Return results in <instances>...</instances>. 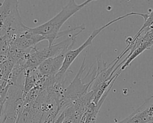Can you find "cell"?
<instances>
[{
    "label": "cell",
    "mask_w": 153,
    "mask_h": 123,
    "mask_svg": "<svg viewBox=\"0 0 153 123\" xmlns=\"http://www.w3.org/2000/svg\"><path fill=\"white\" fill-rule=\"evenodd\" d=\"M93 1L92 0H87L80 4H76L75 1L71 0L64 6L61 11L57 13L53 18L35 28H29L30 31L43 36L45 40L48 43V46H52L55 40L62 37L66 35H68L70 32L76 30H85V28L84 24L71 28L60 31L63 24L73 15L86 6L88 4Z\"/></svg>",
    "instance_id": "obj_1"
},
{
    "label": "cell",
    "mask_w": 153,
    "mask_h": 123,
    "mask_svg": "<svg viewBox=\"0 0 153 123\" xmlns=\"http://www.w3.org/2000/svg\"><path fill=\"white\" fill-rule=\"evenodd\" d=\"M133 15H136V16L137 15V16H141L143 18L144 20H145L148 17V13H137V12H130V13H127L123 16H120L114 20H111L109 22L107 23L106 24L101 26L100 28L94 29L92 32V33L90 35V36L87 38V39L81 46H79L78 47H77L75 49H74V50L71 49V50H69L65 55V59L63 62L62 67L59 70V72L55 76V77H54L55 83H58V84H62V85L63 84V81L65 78V74H66V72L68 71L69 68L71 67V65L73 63V62L75 60V59L78 57V56L84 50V49H85L88 46H90L92 44V42H93L94 38L102 30H103L104 29H105L107 27H108L109 26H110L111 24H112L118 20H122V19H125L128 16H133Z\"/></svg>",
    "instance_id": "obj_2"
},
{
    "label": "cell",
    "mask_w": 153,
    "mask_h": 123,
    "mask_svg": "<svg viewBox=\"0 0 153 123\" xmlns=\"http://www.w3.org/2000/svg\"><path fill=\"white\" fill-rule=\"evenodd\" d=\"M44 40L43 36L30 31L27 27L26 31L17 34L12 40L11 48L25 50Z\"/></svg>",
    "instance_id": "obj_3"
},
{
    "label": "cell",
    "mask_w": 153,
    "mask_h": 123,
    "mask_svg": "<svg viewBox=\"0 0 153 123\" xmlns=\"http://www.w3.org/2000/svg\"><path fill=\"white\" fill-rule=\"evenodd\" d=\"M152 28H153V10L149 13L148 14L147 19L144 21V23L142 26L140 28L137 33L136 34V35L133 38H137L142 32L149 31Z\"/></svg>",
    "instance_id": "obj_4"
},
{
    "label": "cell",
    "mask_w": 153,
    "mask_h": 123,
    "mask_svg": "<svg viewBox=\"0 0 153 123\" xmlns=\"http://www.w3.org/2000/svg\"><path fill=\"white\" fill-rule=\"evenodd\" d=\"M15 123H19V117H17V120H16V122H15Z\"/></svg>",
    "instance_id": "obj_5"
},
{
    "label": "cell",
    "mask_w": 153,
    "mask_h": 123,
    "mask_svg": "<svg viewBox=\"0 0 153 123\" xmlns=\"http://www.w3.org/2000/svg\"><path fill=\"white\" fill-rule=\"evenodd\" d=\"M152 121H153V117H152Z\"/></svg>",
    "instance_id": "obj_6"
}]
</instances>
